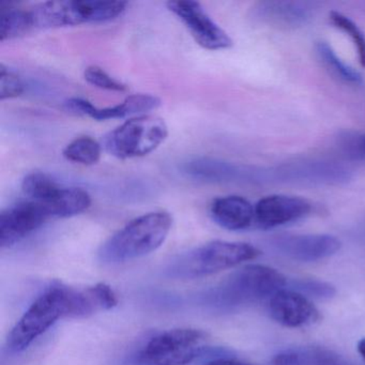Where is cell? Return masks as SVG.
I'll use <instances>...</instances> for the list:
<instances>
[{"label":"cell","instance_id":"obj_1","mask_svg":"<svg viewBox=\"0 0 365 365\" xmlns=\"http://www.w3.org/2000/svg\"><path fill=\"white\" fill-rule=\"evenodd\" d=\"M172 225V215L165 211L140 215L102 245L100 259L108 264H118L148 255L163 245Z\"/></svg>","mask_w":365,"mask_h":365},{"label":"cell","instance_id":"obj_2","mask_svg":"<svg viewBox=\"0 0 365 365\" xmlns=\"http://www.w3.org/2000/svg\"><path fill=\"white\" fill-rule=\"evenodd\" d=\"M71 287L55 284L40 294L8 336V350L12 354L26 350L61 318H69Z\"/></svg>","mask_w":365,"mask_h":365},{"label":"cell","instance_id":"obj_3","mask_svg":"<svg viewBox=\"0 0 365 365\" xmlns=\"http://www.w3.org/2000/svg\"><path fill=\"white\" fill-rule=\"evenodd\" d=\"M125 1L57 0L31 10L34 29H59L115 20L127 10Z\"/></svg>","mask_w":365,"mask_h":365},{"label":"cell","instance_id":"obj_4","mask_svg":"<svg viewBox=\"0 0 365 365\" xmlns=\"http://www.w3.org/2000/svg\"><path fill=\"white\" fill-rule=\"evenodd\" d=\"M260 254L257 247L249 243L212 241L179 258L170 272L185 279L207 277L255 259Z\"/></svg>","mask_w":365,"mask_h":365},{"label":"cell","instance_id":"obj_5","mask_svg":"<svg viewBox=\"0 0 365 365\" xmlns=\"http://www.w3.org/2000/svg\"><path fill=\"white\" fill-rule=\"evenodd\" d=\"M286 284V277L275 269L264 264H247L219 286L215 299L221 307H245L274 296Z\"/></svg>","mask_w":365,"mask_h":365},{"label":"cell","instance_id":"obj_6","mask_svg":"<svg viewBox=\"0 0 365 365\" xmlns=\"http://www.w3.org/2000/svg\"><path fill=\"white\" fill-rule=\"evenodd\" d=\"M168 135L165 121L153 115H140L110 131L103 146L113 157L125 160L144 157L163 144Z\"/></svg>","mask_w":365,"mask_h":365},{"label":"cell","instance_id":"obj_7","mask_svg":"<svg viewBox=\"0 0 365 365\" xmlns=\"http://www.w3.org/2000/svg\"><path fill=\"white\" fill-rule=\"evenodd\" d=\"M207 334L197 329H173L160 333L144 346L140 365H187L206 349Z\"/></svg>","mask_w":365,"mask_h":365},{"label":"cell","instance_id":"obj_8","mask_svg":"<svg viewBox=\"0 0 365 365\" xmlns=\"http://www.w3.org/2000/svg\"><path fill=\"white\" fill-rule=\"evenodd\" d=\"M273 182L307 185H341L349 182L352 173L339 162L303 160L272 168Z\"/></svg>","mask_w":365,"mask_h":365},{"label":"cell","instance_id":"obj_9","mask_svg":"<svg viewBox=\"0 0 365 365\" xmlns=\"http://www.w3.org/2000/svg\"><path fill=\"white\" fill-rule=\"evenodd\" d=\"M166 6L185 24L198 46L209 51L226 50L232 46V38L197 1L170 0Z\"/></svg>","mask_w":365,"mask_h":365},{"label":"cell","instance_id":"obj_10","mask_svg":"<svg viewBox=\"0 0 365 365\" xmlns=\"http://www.w3.org/2000/svg\"><path fill=\"white\" fill-rule=\"evenodd\" d=\"M183 172L205 182H269L268 168L239 166L212 158H196L183 166Z\"/></svg>","mask_w":365,"mask_h":365},{"label":"cell","instance_id":"obj_11","mask_svg":"<svg viewBox=\"0 0 365 365\" xmlns=\"http://www.w3.org/2000/svg\"><path fill=\"white\" fill-rule=\"evenodd\" d=\"M48 217L39 202H19L0 215V247L8 249L41 227Z\"/></svg>","mask_w":365,"mask_h":365},{"label":"cell","instance_id":"obj_12","mask_svg":"<svg viewBox=\"0 0 365 365\" xmlns=\"http://www.w3.org/2000/svg\"><path fill=\"white\" fill-rule=\"evenodd\" d=\"M271 245L289 259L312 262L335 255L341 250V243L331 235H288L272 239Z\"/></svg>","mask_w":365,"mask_h":365},{"label":"cell","instance_id":"obj_13","mask_svg":"<svg viewBox=\"0 0 365 365\" xmlns=\"http://www.w3.org/2000/svg\"><path fill=\"white\" fill-rule=\"evenodd\" d=\"M254 208L258 227L271 230L307 217L311 212L312 205L304 198L273 194L258 200Z\"/></svg>","mask_w":365,"mask_h":365},{"label":"cell","instance_id":"obj_14","mask_svg":"<svg viewBox=\"0 0 365 365\" xmlns=\"http://www.w3.org/2000/svg\"><path fill=\"white\" fill-rule=\"evenodd\" d=\"M269 314L277 324L287 328H301L319 320V311L307 297L296 290L281 289L271 297Z\"/></svg>","mask_w":365,"mask_h":365},{"label":"cell","instance_id":"obj_15","mask_svg":"<svg viewBox=\"0 0 365 365\" xmlns=\"http://www.w3.org/2000/svg\"><path fill=\"white\" fill-rule=\"evenodd\" d=\"M160 98L146 93L131 95L125 98L118 106L113 108H99L91 102L81 98L70 99L66 104L69 112L80 116H87L95 120H108V119L125 118L134 115L144 114L150 110H157L161 106Z\"/></svg>","mask_w":365,"mask_h":365},{"label":"cell","instance_id":"obj_16","mask_svg":"<svg viewBox=\"0 0 365 365\" xmlns=\"http://www.w3.org/2000/svg\"><path fill=\"white\" fill-rule=\"evenodd\" d=\"M315 4L309 1H262L253 9V18L277 29H296L313 18Z\"/></svg>","mask_w":365,"mask_h":365},{"label":"cell","instance_id":"obj_17","mask_svg":"<svg viewBox=\"0 0 365 365\" xmlns=\"http://www.w3.org/2000/svg\"><path fill=\"white\" fill-rule=\"evenodd\" d=\"M210 213L215 223L227 230H243L255 222V208L242 196L228 195L213 200Z\"/></svg>","mask_w":365,"mask_h":365},{"label":"cell","instance_id":"obj_18","mask_svg":"<svg viewBox=\"0 0 365 365\" xmlns=\"http://www.w3.org/2000/svg\"><path fill=\"white\" fill-rule=\"evenodd\" d=\"M118 304L116 292L106 283L96 284L71 292L69 318H86L98 312L108 311Z\"/></svg>","mask_w":365,"mask_h":365},{"label":"cell","instance_id":"obj_19","mask_svg":"<svg viewBox=\"0 0 365 365\" xmlns=\"http://www.w3.org/2000/svg\"><path fill=\"white\" fill-rule=\"evenodd\" d=\"M39 204L48 219H66L85 212L91 207V196L81 187H61L56 195Z\"/></svg>","mask_w":365,"mask_h":365},{"label":"cell","instance_id":"obj_20","mask_svg":"<svg viewBox=\"0 0 365 365\" xmlns=\"http://www.w3.org/2000/svg\"><path fill=\"white\" fill-rule=\"evenodd\" d=\"M31 29H34V23L31 10L19 9L11 5L3 6L0 21L1 42L26 35Z\"/></svg>","mask_w":365,"mask_h":365},{"label":"cell","instance_id":"obj_21","mask_svg":"<svg viewBox=\"0 0 365 365\" xmlns=\"http://www.w3.org/2000/svg\"><path fill=\"white\" fill-rule=\"evenodd\" d=\"M316 54L324 68L335 78L348 84L358 85L362 83V76L344 63L327 42L320 41L316 44Z\"/></svg>","mask_w":365,"mask_h":365},{"label":"cell","instance_id":"obj_22","mask_svg":"<svg viewBox=\"0 0 365 365\" xmlns=\"http://www.w3.org/2000/svg\"><path fill=\"white\" fill-rule=\"evenodd\" d=\"M63 153L68 161L93 165L101 159L102 145L91 136H81L68 144Z\"/></svg>","mask_w":365,"mask_h":365},{"label":"cell","instance_id":"obj_23","mask_svg":"<svg viewBox=\"0 0 365 365\" xmlns=\"http://www.w3.org/2000/svg\"><path fill=\"white\" fill-rule=\"evenodd\" d=\"M61 189V185L44 173H31L22 182L23 193L34 202H46L56 195Z\"/></svg>","mask_w":365,"mask_h":365},{"label":"cell","instance_id":"obj_24","mask_svg":"<svg viewBox=\"0 0 365 365\" xmlns=\"http://www.w3.org/2000/svg\"><path fill=\"white\" fill-rule=\"evenodd\" d=\"M329 21L335 29L343 31L350 38L354 48H356L359 63H360L361 67L365 68V34L361 31L360 27L351 19L344 16L341 12H330Z\"/></svg>","mask_w":365,"mask_h":365},{"label":"cell","instance_id":"obj_25","mask_svg":"<svg viewBox=\"0 0 365 365\" xmlns=\"http://www.w3.org/2000/svg\"><path fill=\"white\" fill-rule=\"evenodd\" d=\"M290 289L296 290L309 299H319V300L333 298L336 294V289L332 284L314 279H296L292 282Z\"/></svg>","mask_w":365,"mask_h":365},{"label":"cell","instance_id":"obj_26","mask_svg":"<svg viewBox=\"0 0 365 365\" xmlns=\"http://www.w3.org/2000/svg\"><path fill=\"white\" fill-rule=\"evenodd\" d=\"M84 78L88 84L93 85L97 88L104 89L108 91H117L123 93L127 91V86L123 83L117 81L116 78L110 76L108 72L104 71L102 68L98 66H91L84 72Z\"/></svg>","mask_w":365,"mask_h":365},{"label":"cell","instance_id":"obj_27","mask_svg":"<svg viewBox=\"0 0 365 365\" xmlns=\"http://www.w3.org/2000/svg\"><path fill=\"white\" fill-rule=\"evenodd\" d=\"M24 91L25 86L22 78L16 72L5 67V65L0 66V99L1 101L20 97Z\"/></svg>","mask_w":365,"mask_h":365},{"label":"cell","instance_id":"obj_28","mask_svg":"<svg viewBox=\"0 0 365 365\" xmlns=\"http://www.w3.org/2000/svg\"><path fill=\"white\" fill-rule=\"evenodd\" d=\"M272 365H301L300 350H285L273 358Z\"/></svg>","mask_w":365,"mask_h":365},{"label":"cell","instance_id":"obj_29","mask_svg":"<svg viewBox=\"0 0 365 365\" xmlns=\"http://www.w3.org/2000/svg\"><path fill=\"white\" fill-rule=\"evenodd\" d=\"M346 148L354 158L365 160V134L351 136L346 143Z\"/></svg>","mask_w":365,"mask_h":365},{"label":"cell","instance_id":"obj_30","mask_svg":"<svg viewBox=\"0 0 365 365\" xmlns=\"http://www.w3.org/2000/svg\"><path fill=\"white\" fill-rule=\"evenodd\" d=\"M205 365H251L249 363L242 362L236 359L223 358L217 359V360L211 361V362L206 363Z\"/></svg>","mask_w":365,"mask_h":365},{"label":"cell","instance_id":"obj_31","mask_svg":"<svg viewBox=\"0 0 365 365\" xmlns=\"http://www.w3.org/2000/svg\"><path fill=\"white\" fill-rule=\"evenodd\" d=\"M358 352L360 356H362L363 360L365 362V337L364 339H360L358 343Z\"/></svg>","mask_w":365,"mask_h":365},{"label":"cell","instance_id":"obj_32","mask_svg":"<svg viewBox=\"0 0 365 365\" xmlns=\"http://www.w3.org/2000/svg\"><path fill=\"white\" fill-rule=\"evenodd\" d=\"M359 236L365 242V225L364 227L361 228L360 232H359Z\"/></svg>","mask_w":365,"mask_h":365}]
</instances>
